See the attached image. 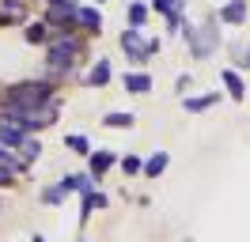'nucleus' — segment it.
I'll list each match as a JSON object with an SVG mask.
<instances>
[{
  "label": "nucleus",
  "mask_w": 250,
  "mask_h": 242,
  "mask_svg": "<svg viewBox=\"0 0 250 242\" xmlns=\"http://www.w3.org/2000/svg\"><path fill=\"white\" fill-rule=\"evenodd\" d=\"M80 57H83V38H80V34H53L49 45H46V72H49V80L72 76Z\"/></svg>",
  "instance_id": "f257e3e1"
},
{
  "label": "nucleus",
  "mask_w": 250,
  "mask_h": 242,
  "mask_svg": "<svg viewBox=\"0 0 250 242\" xmlns=\"http://www.w3.org/2000/svg\"><path fill=\"white\" fill-rule=\"evenodd\" d=\"M53 102H61L53 80H23V83L4 87V95H0V106H8V110H23V106H53Z\"/></svg>",
  "instance_id": "f03ea898"
},
{
  "label": "nucleus",
  "mask_w": 250,
  "mask_h": 242,
  "mask_svg": "<svg viewBox=\"0 0 250 242\" xmlns=\"http://www.w3.org/2000/svg\"><path fill=\"white\" fill-rule=\"evenodd\" d=\"M57 110H61V102L53 106H23V110H8V106H0V121H8V125H19L23 133H42V129H49L53 121H57Z\"/></svg>",
  "instance_id": "7ed1b4c3"
},
{
  "label": "nucleus",
  "mask_w": 250,
  "mask_h": 242,
  "mask_svg": "<svg viewBox=\"0 0 250 242\" xmlns=\"http://www.w3.org/2000/svg\"><path fill=\"white\" fill-rule=\"evenodd\" d=\"M182 34H186L189 53H193V57H212V53H216V45H220V19H216V15H208L201 27L186 23Z\"/></svg>",
  "instance_id": "20e7f679"
},
{
  "label": "nucleus",
  "mask_w": 250,
  "mask_h": 242,
  "mask_svg": "<svg viewBox=\"0 0 250 242\" xmlns=\"http://www.w3.org/2000/svg\"><path fill=\"white\" fill-rule=\"evenodd\" d=\"M118 42H122V53L129 60H133V64H144V60L148 57H156L159 53V42L156 38H144V30H122V38H118Z\"/></svg>",
  "instance_id": "39448f33"
},
{
  "label": "nucleus",
  "mask_w": 250,
  "mask_h": 242,
  "mask_svg": "<svg viewBox=\"0 0 250 242\" xmlns=\"http://www.w3.org/2000/svg\"><path fill=\"white\" fill-rule=\"evenodd\" d=\"M76 12L80 4H46V23L53 34H76Z\"/></svg>",
  "instance_id": "423d86ee"
},
{
  "label": "nucleus",
  "mask_w": 250,
  "mask_h": 242,
  "mask_svg": "<svg viewBox=\"0 0 250 242\" xmlns=\"http://www.w3.org/2000/svg\"><path fill=\"white\" fill-rule=\"evenodd\" d=\"M76 30H83L87 38L103 34V15H99V8H95V4H80V12H76Z\"/></svg>",
  "instance_id": "0eeeda50"
},
{
  "label": "nucleus",
  "mask_w": 250,
  "mask_h": 242,
  "mask_svg": "<svg viewBox=\"0 0 250 242\" xmlns=\"http://www.w3.org/2000/svg\"><path fill=\"white\" fill-rule=\"evenodd\" d=\"M110 80H114V68H110V57H99L91 64V72L83 76V87H106Z\"/></svg>",
  "instance_id": "6e6552de"
},
{
  "label": "nucleus",
  "mask_w": 250,
  "mask_h": 242,
  "mask_svg": "<svg viewBox=\"0 0 250 242\" xmlns=\"http://www.w3.org/2000/svg\"><path fill=\"white\" fill-rule=\"evenodd\" d=\"M114 163H118V155H114V151H106V148H99V151H91V155H87V170H91L95 178H103Z\"/></svg>",
  "instance_id": "1a4fd4ad"
},
{
  "label": "nucleus",
  "mask_w": 250,
  "mask_h": 242,
  "mask_svg": "<svg viewBox=\"0 0 250 242\" xmlns=\"http://www.w3.org/2000/svg\"><path fill=\"white\" fill-rule=\"evenodd\" d=\"M216 19H220V23H231V27H239V23L247 19V0H228V4L216 12Z\"/></svg>",
  "instance_id": "9d476101"
},
{
  "label": "nucleus",
  "mask_w": 250,
  "mask_h": 242,
  "mask_svg": "<svg viewBox=\"0 0 250 242\" xmlns=\"http://www.w3.org/2000/svg\"><path fill=\"white\" fill-rule=\"evenodd\" d=\"M216 102H220V95H216V91H208V95H193V99H182L186 114H201V110H212Z\"/></svg>",
  "instance_id": "9b49d317"
},
{
  "label": "nucleus",
  "mask_w": 250,
  "mask_h": 242,
  "mask_svg": "<svg viewBox=\"0 0 250 242\" xmlns=\"http://www.w3.org/2000/svg\"><path fill=\"white\" fill-rule=\"evenodd\" d=\"M61 182L68 185V193H72V189H80V193L87 197V193H95V182H99V178L87 170V174H68V178H61Z\"/></svg>",
  "instance_id": "f8f14e48"
},
{
  "label": "nucleus",
  "mask_w": 250,
  "mask_h": 242,
  "mask_svg": "<svg viewBox=\"0 0 250 242\" xmlns=\"http://www.w3.org/2000/svg\"><path fill=\"white\" fill-rule=\"evenodd\" d=\"M220 80H224V87H228V95H231L235 102H239V99L247 95V87H243V76H239V68H224V76H220Z\"/></svg>",
  "instance_id": "ddd939ff"
},
{
  "label": "nucleus",
  "mask_w": 250,
  "mask_h": 242,
  "mask_svg": "<svg viewBox=\"0 0 250 242\" xmlns=\"http://www.w3.org/2000/svg\"><path fill=\"white\" fill-rule=\"evenodd\" d=\"M125 91H129V95H148V91H152V76L148 72H129L125 76Z\"/></svg>",
  "instance_id": "4468645a"
},
{
  "label": "nucleus",
  "mask_w": 250,
  "mask_h": 242,
  "mask_svg": "<svg viewBox=\"0 0 250 242\" xmlns=\"http://www.w3.org/2000/svg\"><path fill=\"white\" fill-rule=\"evenodd\" d=\"M125 19H129V27H133V30H144V23H148V4L133 0V4L125 8Z\"/></svg>",
  "instance_id": "2eb2a0df"
},
{
  "label": "nucleus",
  "mask_w": 250,
  "mask_h": 242,
  "mask_svg": "<svg viewBox=\"0 0 250 242\" xmlns=\"http://www.w3.org/2000/svg\"><path fill=\"white\" fill-rule=\"evenodd\" d=\"M106 204H110L106 193H87V197H83V204H80V220H87L95 208H106Z\"/></svg>",
  "instance_id": "dca6fc26"
},
{
  "label": "nucleus",
  "mask_w": 250,
  "mask_h": 242,
  "mask_svg": "<svg viewBox=\"0 0 250 242\" xmlns=\"http://www.w3.org/2000/svg\"><path fill=\"white\" fill-rule=\"evenodd\" d=\"M167 163H171V155H167V151H156V155L144 163V174H148V178H159V174L167 170Z\"/></svg>",
  "instance_id": "f3484780"
},
{
  "label": "nucleus",
  "mask_w": 250,
  "mask_h": 242,
  "mask_svg": "<svg viewBox=\"0 0 250 242\" xmlns=\"http://www.w3.org/2000/svg\"><path fill=\"white\" fill-rule=\"evenodd\" d=\"M49 38H53V30H49L46 23H31V27H27V42L31 45H49Z\"/></svg>",
  "instance_id": "a211bd4d"
},
{
  "label": "nucleus",
  "mask_w": 250,
  "mask_h": 242,
  "mask_svg": "<svg viewBox=\"0 0 250 242\" xmlns=\"http://www.w3.org/2000/svg\"><path fill=\"white\" fill-rule=\"evenodd\" d=\"M133 114H125V110H110L106 118H103V125H106V129H129V125H133Z\"/></svg>",
  "instance_id": "6ab92c4d"
},
{
  "label": "nucleus",
  "mask_w": 250,
  "mask_h": 242,
  "mask_svg": "<svg viewBox=\"0 0 250 242\" xmlns=\"http://www.w3.org/2000/svg\"><path fill=\"white\" fill-rule=\"evenodd\" d=\"M64 144L76 151V155H91V151H95V148H91V140H87L83 133H68V136H64Z\"/></svg>",
  "instance_id": "aec40b11"
},
{
  "label": "nucleus",
  "mask_w": 250,
  "mask_h": 242,
  "mask_svg": "<svg viewBox=\"0 0 250 242\" xmlns=\"http://www.w3.org/2000/svg\"><path fill=\"white\" fill-rule=\"evenodd\" d=\"M64 197H68V185H64V182H57V185H46V189H42V201H46V204H61Z\"/></svg>",
  "instance_id": "412c9836"
},
{
  "label": "nucleus",
  "mask_w": 250,
  "mask_h": 242,
  "mask_svg": "<svg viewBox=\"0 0 250 242\" xmlns=\"http://www.w3.org/2000/svg\"><path fill=\"white\" fill-rule=\"evenodd\" d=\"M38 155H42V144H38V140H27V144H23V148H19V159H23V166H31L34 159H38Z\"/></svg>",
  "instance_id": "4be33fe9"
},
{
  "label": "nucleus",
  "mask_w": 250,
  "mask_h": 242,
  "mask_svg": "<svg viewBox=\"0 0 250 242\" xmlns=\"http://www.w3.org/2000/svg\"><path fill=\"white\" fill-rule=\"evenodd\" d=\"M152 8H156L163 19H167L171 12H186V0H152Z\"/></svg>",
  "instance_id": "5701e85b"
},
{
  "label": "nucleus",
  "mask_w": 250,
  "mask_h": 242,
  "mask_svg": "<svg viewBox=\"0 0 250 242\" xmlns=\"http://www.w3.org/2000/svg\"><path fill=\"white\" fill-rule=\"evenodd\" d=\"M122 170H125V174H141V170H144L141 155H125V159H122Z\"/></svg>",
  "instance_id": "b1692460"
},
{
  "label": "nucleus",
  "mask_w": 250,
  "mask_h": 242,
  "mask_svg": "<svg viewBox=\"0 0 250 242\" xmlns=\"http://www.w3.org/2000/svg\"><path fill=\"white\" fill-rule=\"evenodd\" d=\"M16 178H19V174H12L8 166H0V189H12V185H16Z\"/></svg>",
  "instance_id": "393cba45"
},
{
  "label": "nucleus",
  "mask_w": 250,
  "mask_h": 242,
  "mask_svg": "<svg viewBox=\"0 0 250 242\" xmlns=\"http://www.w3.org/2000/svg\"><path fill=\"white\" fill-rule=\"evenodd\" d=\"M235 64H239V68L250 64V45H239V49H235Z\"/></svg>",
  "instance_id": "a878e982"
},
{
  "label": "nucleus",
  "mask_w": 250,
  "mask_h": 242,
  "mask_svg": "<svg viewBox=\"0 0 250 242\" xmlns=\"http://www.w3.org/2000/svg\"><path fill=\"white\" fill-rule=\"evenodd\" d=\"M189 83H193L189 76H178V83H174V87H178V95H186V91H189Z\"/></svg>",
  "instance_id": "bb28decb"
},
{
  "label": "nucleus",
  "mask_w": 250,
  "mask_h": 242,
  "mask_svg": "<svg viewBox=\"0 0 250 242\" xmlns=\"http://www.w3.org/2000/svg\"><path fill=\"white\" fill-rule=\"evenodd\" d=\"M34 242H46V239H42V235H34Z\"/></svg>",
  "instance_id": "cd10ccee"
},
{
  "label": "nucleus",
  "mask_w": 250,
  "mask_h": 242,
  "mask_svg": "<svg viewBox=\"0 0 250 242\" xmlns=\"http://www.w3.org/2000/svg\"><path fill=\"white\" fill-rule=\"evenodd\" d=\"M95 4H103V0H95Z\"/></svg>",
  "instance_id": "c85d7f7f"
}]
</instances>
